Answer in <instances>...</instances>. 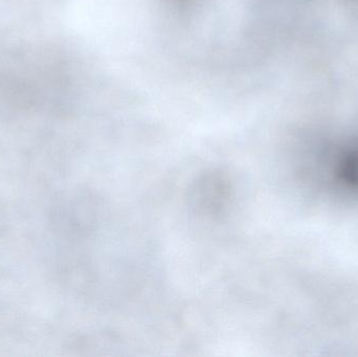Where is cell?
Instances as JSON below:
<instances>
[{"instance_id":"cell-1","label":"cell","mask_w":358,"mask_h":357,"mask_svg":"<svg viewBox=\"0 0 358 357\" xmlns=\"http://www.w3.org/2000/svg\"><path fill=\"white\" fill-rule=\"evenodd\" d=\"M198 194L196 195L200 203L201 207L206 205V207L212 209L214 207H218V203H222V198H227V193L221 190L220 182L213 184V182H208V184H202L198 189Z\"/></svg>"}]
</instances>
